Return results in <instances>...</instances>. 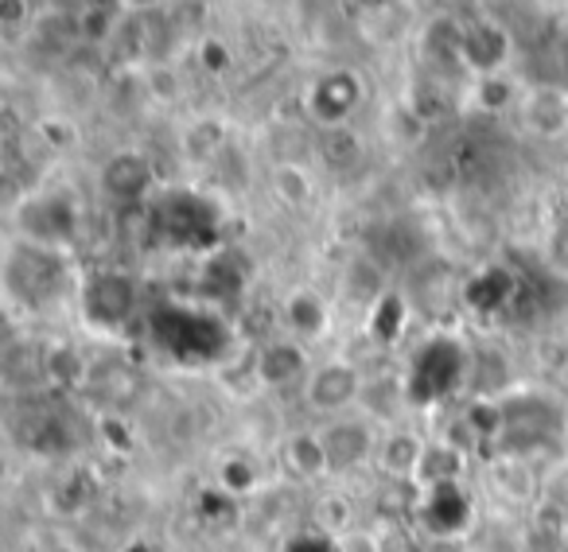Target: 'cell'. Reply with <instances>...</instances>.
<instances>
[{"mask_svg":"<svg viewBox=\"0 0 568 552\" xmlns=\"http://www.w3.org/2000/svg\"><path fill=\"white\" fill-rule=\"evenodd\" d=\"M9 268L28 273V280L20 276H4L12 300H24L32 311L55 304L59 296H67L71 288V268H67V249H51V245H36V242H17L9 249Z\"/></svg>","mask_w":568,"mask_h":552,"instance_id":"1","label":"cell"},{"mask_svg":"<svg viewBox=\"0 0 568 552\" xmlns=\"http://www.w3.org/2000/svg\"><path fill=\"white\" fill-rule=\"evenodd\" d=\"M20 242L51 245V249H71L82 229V206L71 191H36L12 214Z\"/></svg>","mask_w":568,"mask_h":552,"instance_id":"2","label":"cell"},{"mask_svg":"<svg viewBox=\"0 0 568 552\" xmlns=\"http://www.w3.org/2000/svg\"><path fill=\"white\" fill-rule=\"evenodd\" d=\"M366 98V82L351 67H327L304 90V113L316 121L320 129H339L351 125V117L358 113Z\"/></svg>","mask_w":568,"mask_h":552,"instance_id":"3","label":"cell"},{"mask_svg":"<svg viewBox=\"0 0 568 552\" xmlns=\"http://www.w3.org/2000/svg\"><path fill=\"white\" fill-rule=\"evenodd\" d=\"M514 55V35L506 24L490 17H464L459 20V48L456 67L467 79H487V74H506Z\"/></svg>","mask_w":568,"mask_h":552,"instance_id":"4","label":"cell"},{"mask_svg":"<svg viewBox=\"0 0 568 552\" xmlns=\"http://www.w3.org/2000/svg\"><path fill=\"white\" fill-rule=\"evenodd\" d=\"M82 316L98 331H118L136 311V285L125 273H94L79 285Z\"/></svg>","mask_w":568,"mask_h":552,"instance_id":"5","label":"cell"},{"mask_svg":"<svg viewBox=\"0 0 568 552\" xmlns=\"http://www.w3.org/2000/svg\"><path fill=\"white\" fill-rule=\"evenodd\" d=\"M366 378L351 358H327V362H316L304 381V401L308 409H316L320 417H343L351 405L363 397Z\"/></svg>","mask_w":568,"mask_h":552,"instance_id":"6","label":"cell"},{"mask_svg":"<svg viewBox=\"0 0 568 552\" xmlns=\"http://www.w3.org/2000/svg\"><path fill=\"white\" fill-rule=\"evenodd\" d=\"M98 187H102V195L113 198V203H141V198H149L152 187H156V167H152V160L144 156V152L121 149L102 164Z\"/></svg>","mask_w":568,"mask_h":552,"instance_id":"7","label":"cell"},{"mask_svg":"<svg viewBox=\"0 0 568 552\" xmlns=\"http://www.w3.org/2000/svg\"><path fill=\"white\" fill-rule=\"evenodd\" d=\"M320 432H324L332 474L355 471V467H363V463H374V456H378L382 436L358 417H335V420H327V428H320Z\"/></svg>","mask_w":568,"mask_h":552,"instance_id":"8","label":"cell"},{"mask_svg":"<svg viewBox=\"0 0 568 552\" xmlns=\"http://www.w3.org/2000/svg\"><path fill=\"white\" fill-rule=\"evenodd\" d=\"M514 110H518L521 129L537 141H560L568 133V90L552 86V82L521 90Z\"/></svg>","mask_w":568,"mask_h":552,"instance_id":"9","label":"cell"},{"mask_svg":"<svg viewBox=\"0 0 568 552\" xmlns=\"http://www.w3.org/2000/svg\"><path fill=\"white\" fill-rule=\"evenodd\" d=\"M253 374L265 389H288L296 381H308L312 374V358H308V343L293 339V335H281V339L265 343L257 350V362H253Z\"/></svg>","mask_w":568,"mask_h":552,"instance_id":"10","label":"cell"},{"mask_svg":"<svg viewBox=\"0 0 568 552\" xmlns=\"http://www.w3.org/2000/svg\"><path fill=\"white\" fill-rule=\"evenodd\" d=\"M281 316H284L288 335H293V339H301V343L324 339L327 327H332V308H327L324 296L312 293V288H296V293L284 296Z\"/></svg>","mask_w":568,"mask_h":552,"instance_id":"11","label":"cell"},{"mask_svg":"<svg viewBox=\"0 0 568 552\" xmlns=\"http://www.w3.org/2000/svg\"><path fill=\"white\" fill-rule=\"evenodd\" d=\"M425 456H428V443L420 440V436L386 432L378 440V456H374V463H378L386 474H394V479H417Z\"/></svg>","mask_w":568,"mask_h":552,"instance_id":"12","label":"cell"},{"mask_svg":"<svg viewBox=\"0 0 568 552\" xmlns=\"http://www.w3.org/2000/svg\"><path fill=\"white\" fill-rule=\"evenodd\" d=\"M281 459L296 479H324V474H332L324 432H293L288 440H284Z\"/></svg>","mask_w":568,"mask_h":552,"instance_id":"13","label":"cell"},{"mask_svg":"<svg viewBox=\"0 0 568 552\" xmlns=\"http://www.w3.org/2000/svg\"><path fill=\"white\" fill-rule=\"evenodd\" d=\"M273 191L281 203L288 206H308L312 195H316V183H312V175L304 172L301 164H281L273 172Z\"/></svg>","mask_w":568,"mask_h":552,"instance_id":"14","label":"cell"},{"mask_svg":"<svg viewBox=\"0 0 568 552\" xmlns=\"http://www.w3.org/2000/svg\"><path fill=\"white\" fill-rule=\"evenodd\" d=\"M471 82H475V90H471L475 105H483L487 113H498V110H506V105H518V98H521V90L514 86L506 74H487V79H471Z\"/></svg>","mask_w":568,"mask_h":552,"instance_id":"15","label":"cell"},{"mask_svg":"<svg viewBox=\"0 0 568 552\" xmlns=\"http://www.w3.org/2000/svg\"><path fill=\"white\" fill-rule=\"evenodd\" d=\"M222 144H226V125L214 117L195 121V125L183 133V149H187V156H195V160H211Z\"/></svg>","mask_w":568,"mask_h":552,"instance_id":"16","label":"cell"},{"mask_svg":"<svg viewBox=\"0 0 568 552\" xmlns=\"http://www.w3.org/2000/svg\"><path fill=\"white\" fill-rule=\"evenodd\" d=\"M363 156V144L358 136L351 133V125H339V129H324V160L332 167H351L358 164Z\"/></svg>","mask_w":568,"mask_h":552,"instance_id":"17","label":"cell"},{"mask_svg":"<svg viewBox=\"0 0 568 552\" xmlns=\"http://www.w3.org/2000/svg\"><path fill=\"white\" fill-rule=\"evenodd\" d=\"M510 293H514V280L506 273H498V268L483 273L471 285V300L479 304V308H498V304L510 300Z\"/></svg>","mask_w":568,"mask_h":552,"instance_id":"18","label":"cell"},{"mask_svg":"<svg viewBox=\"0 0 568 552\" xmlns=\"http://www.w3.org/2000/svg\"><path fill=\"white\" fill-rule=\"evenodd\" d=\"M545 260H549L552 273L568 276V222H560L549 234V245H545Z\"/></svg>","mask_w":568,"mask_h":552,"instance_id":"19","label":"cell"},{"mask_svg":"<svg viewBox=\"0 0 568 552\" xmlns=\"http://www.w3.org/2000/svg\"><path fill=\"white\" fill-rule=\"evenodd\" d=\"M199 63H203L211 74H222V71H230L234 59H230V48L222 40H203L199 43Z\"/></svg>","mask_w":568,"mask_h":552,"instance_id":"20","label":"cell"},{"mask_svg":"<svg viewBox=\"0 0 568 552\" xmlns=\"http://www.w3.org/2000/svg\"><path fill=\"white\" fill-rule=\"evenodd\" d=\"M28 17V0H0V20L9 28H17Z\"/></svg>","mask_w":568,"mask_h":552,"instance_id":"21","label":"cell"},{"mask_svg":"<svg viewBox=\"0 0 568 552\" xmlns=\"http://www.w3.org/2000/svg\"><path fill=\"white\" fill-rule=\"evenodd\" d=\"M366 9H389V4H394V0H363Z\"/></svg>","mask_w":568,"mask_h":552,"instance_id":"22","label":"cell"}]
</instances>
